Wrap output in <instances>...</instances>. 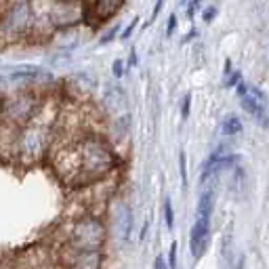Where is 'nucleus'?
<instances>
[{
	"label": "nucleus",
	"instance_id": "14",
	"mask_svg": "<svg viewBox=\"0 0 269 269\" xmlns=\"http://www.w3.org/2000/svg\"><path fill=\"white\" fill-rule=\"evenodd\" d=\"M164 223H166L168 229H173V225H175V211H173L170 198H166V202H164Z\"/></svg>",
	"mask_w": 269,
	"mask_h": 269
},
{
	"label": "nucleus",
	"instance_id": "22",
	"mask_svg": "<svg viewBox=\"0 0 269 269\" xmlns=\"http://www.w3.org/2000/svg\"><path fill=\"white\" fill-rule=\"evenodd\" d=\"M111 72H114V76H116V78H120L122 74H124V61H120V59H116L114 65H111Z\"/></svg>",
	"mask_w": 269,
	"mask_h": 269
},
{
	"label": "nucleus",
	"instance_id": "9",
	"mask_svg": "<svg viewBox=\"0 0 269 269\" xmlns=\"http://www.w3.org/2000/svg\"><path fill=\"white\" fill-rule=\"evenodd\" d=\"M211 242V219L206 216H196V223L189 234V250L193 259H202Z\"/></svg>",
	"mask_w": 269,
	"mask_h": 269
},
{
	"label": "nucleus",
	"instance_id": "1",
	"mask_svg": "<svg viewBox=\"0 0 269 269\" xmlns=\"http://www.w3.org/2000/svg\"><path fill=\"white\" fill-rule=\"evenodd\" d=\"M118 154L103 134L86 133L72 139L53 154V170L67 188L80 189L97 185L114 175Z\"/></svg>",
	"mask_w": 269,
	"mask_h": 269
},
{
	"label": "nucleus",
	"instance_id": "16",
	"mask_svg": "<svg viewBox=\"0 0 269 269\" xmlns=\"http://www.w3.org/2000/svg\"><path fill=\"white\" fill-rule=\"evenodd\" d=\"M189 111H191V93H185L183 103H181V118L183 120H188L189 118Z\"/></svg>",
	"mask_w": 269,
	"mask_h": 269
},
{
	"label": "nucleus",
	"instance_id": "23",
	"mask_svg": "<svg viewBox=\"0 0 269 269\" xmlns=\"http://www.w3.org/2000/svg\"><path fill=\"white\" fill-rule=\"evenodd\" d=\"M175 29H177V15H170V17H168V24H166V34L173 36Z\"/></svg>",
	"mask_w": 269,
	"mask_h": 269
},
{
	"label": "nucleus",
	"instance_id": "15",
	"mask_svg": "<svg viewBox=\"0 0 269 269\" xmlns=\"http://www.w3.org/2000/svg\"><path fill=\"white\" fill-rule=\"evenodd\" d=\"M179 173H181V185L183 189L188 188V162H185V154H179Z\"/></svg>",
	"mask_w": 269,
	"mask_h": 269
},
{
	"label": "nucleus",
	"instance_id": "7",
	"mask_svg": "<svg viewBox=\"0 0 269 269\" xmlns=\"http://www.w3.org/2000/svg\"><path fill=\"white\" fill-rule=\"evenodd\" d=\"M238 99H240V106L244 108V111H248L250 116L259 118V120H265L267 118V97L259 91L257 86L248 84V82H240L236 86Z\"/></svg>",
	"mask_w": 269,
	"mask_h": 269
},
{
	"label": "nucleus",
	"instance_id": "6",
	"mask_svg": "<svg viewBox=\"0 0 269 269\" xmlns=\"http://www.w3.org/2000/svg\"><path fill=\"white\" fill-rule=\"evenodd\" d=\"M131 229H133V213L131 206L124 200H111L109 206V227L108 231L111 238L118 242H129L131 238Z\"/></svg>",
	"mask_w": 269,
	"mask_h": 269
},
{
	"label": "nucleus",
	"instance_id": "27",
	"mask_svg": "<svg viewBox=\"0 0 269 269\" xmlns=\"http://www.w3.org/2000/svg\"><path fill=\"white\" fill-rule=\"evenodd\" d=\"M0 124H2V116H0Z\"/></svg>",
	"mask_w": 269,
	"mask_h": 269
},
{
	"label": "nucleus",
	"instance_id": "11",
	"mask_svg": "<svg viewBox=\"0 0 269 269\" xmlns=\"http://www.w3.org/2000/svg\"><path fill=\"white\" fill-rule=\"evenodd\" d=\"M103 101H106V109H109L111 114H114V118H118V111L124 108V95H122L120 88H111V91H108L106 97H103Z\"/></svg>",
	"mask_w": 269,
	"mask_h": 269
},
{
	"label": "nucleus",
	"instance_id": "13",
	"mask_svg": "<svg viewBox=\"0 0 269 269\" xmlns=\"http://www.w3.org/2000/svg\"><path fill=\"white\" fill-rule=\"evenodd\" d=\"M242 131H244V124H242V120H240L238 116L229 114V116L223 118L221 133L225 134V137H236V134H242Z\"/></svg>",
	"mask_w": 269,
	"mask_h": 269
},
{
	"label": "nucleus",
	"instance_id": "18",
	"mask_svg": "<svg viewBox=\"0 0 269 269\" xmlns=\"http://www.w3.org/2000/svg\"><path fill=\"white\" fill-rule=\"evenodd\" d=\"M116 34H120V27H118V26L111 27L106 36H101V38H99V44H108V42H111V40L116 38Z\"/></svg>",
	"mask_w": 269,
	"mask_h": 269
},
{
	"label": "nucleus",
	"instance_id": "26",
	"mask_svg": "<svg viewBox=\"0 0 269 269\" xmlns=\"http://www.w3.org/2000/svg\"><path fill=\"white\" fill-rule=\"evenodd\" d=\"M137 63V53H134V49L131 51V59H129V65H134Z\"/></svg>",
	"mask_w": 269,
	"mask_h": 269
},
{
	"label": "nucleus",
	"instance_id": "20",
	"mask_svg": "<svg viewBox=\"0 0 269 269\" xmlns=\"http://www.w3.org/2000/svg\"><path fill=\"white\" fill-rule=\"evenodd\" d=\"M215 15H216V6H206V9L202 11V19H204L206 24H211L215 19Z\"/></svg>",
	"mask_w": 269,
	"mask_h": 269
},
{
	"label": "nucleus",
	"instance_id": "25",
	"mask_svg": "<svg viewBox=\"0 0 269 269\" xmlns=\"http://www.w3.org/2000/svg\"><path fill=\"white\" fill-rule=\"evenodd\" d=\"M162 4H164V0H158V2H156V6H154V13H152V21L158 17V13H160V9H162Z\"/></svg>",
	"mask_w": 269,
	"mask_h": 269
},
{
	"label": "nucleus",
	"instance_id": "5",
	"mask_svg": "<svg viewBox=\"0 0 269 269\" xmlns=\"http://www.w3.org/2000/svg\"><path fill=\"white\" fill-rule=\"evenodd\" d=\"M44 108V99L38 91L34 88H19L11 95L0 99V116H2V124L21 129L29 122H34L40 116Z\"/></svg>",
	"mask_w": 269,
	"mask_h": 269
},
{
	"label": "nucleus",
	"instance_id": "3",
	"mask_svg": "<svg viewBox=\"0 0 269 269\" xmlns=\"http://www.w3.org/2000/svg\"><path fill=\"white\" fill-rule=\"evenodd\" d=\"M51 145H53V129H51V124L34 120L15 131L13 156L19 162L36 164L51 154Z\"/></svg>",
	"mask_w": 269,
	"mask_h": 269
},
{
	"label": "nucleus",
	"instance_id": "4",
	"mask_svg": "<svg viewBox=\"0 0 269 269\" xmlns=\"http://www.w3.org/2000/svg\"><path fill=\"white\" fill-rule=\"evenodd\" d=\"M36 13L32 0H6L0 9V44H13L32 36Z\"/></svg>",
	"mask_w": 269,
	"mask_h": 269
},
{
	"label": "nucleus",
	"instance_id": "21",
	"mask_svg": "<svg viewBox=\"0 0 269 269\" xmlns=\"http://www.w3.org/2000/svg\"><path fill=\"white\" fill-rule=\"evenodd\" d=\"M200 9H202V0H189L188 2V15L189 17H193L196 11H200Z\"/></svg>",
	"mask_w": 269,
	"mask_h": 269
},
{
	"label": "nucleus",
	"instance_id": "10",
	"mask_svg": "<svg viewBox=\"0 0 269 269\" xmlns=\"http://www.w3.org/2000/svg\"><path fill=\"white\" fill-rule=\"evenodd\" d=\"M103 265V252H78L63 248V269H101Z\"/></svg>",
	"mask_w": 269,
	"mask_h": 269
},
{
	"label": "nucleus",
	"instance_id": "19",
	"mask_svg": "<svg viewBox=\"0 0 269 269\" xmlns=\"http://www.w3.org/2000/svg\"><path fill=\"white\" fill-rule=\"evenodd\" d=\"M168 267L177 269V242L170 244V252H168Z\"/></svg>",
	"mask_w": 269,
	"mask_h": 269
},
{
	"label": "nucleus",
	"instance_id": "12",
	"mask_svg": "<svg viewBox=\"0 0 269 269\" xmlns=\"http://www.w3.org/2000/svg\"><path fill=\"white\" fill-rule=\"evenodd\" d=\"M213 208H215V191H213L211 188H206L204 191L200 193V202H198V216H206V219H211Z\"/></svg>",
	"mask_w": 269,
	"mask_h": 269
},
{
	"label": "nucleus",
	"instance_id": "2",
	"mask_svg": "<svg viewBox=\"0 0 269 269\" xmlns=\"http://www.w3.org/2000/svg\"><path fill=\"white\" fill-rule=\"evenodd\" d=\"M109 231L106 221L95 215H84L67 223L63 236V248L78 252H103Z\"/></svg>",
	"mask_w": 269,
	"mask_h": 269
},
{
	"label": "nucleus",
	"instance_id": "24",
	"mask_svg": "<svg viewBox=\"0 0 269 269\" xmlns=\"http://www.w3.org/2000/svg\"><path fill=\"white\" fill-rule=\"evenodd\" d=\"M152 269H170V267H168L166 261H164V257L158 255V257H156V261H154V267Z\"/></svg>",
	"mask_w": 269,
	"mask_h": 269
},
{
	"label": "nucleus",
	"instance_id": "17",
	"mask_svg": "<svg viewBox=\"0 0 269 269\" xmlns=\"http://www.w3.org/2000/svg\"><path fill=\"white\" fill-rule=\"evenodd\" d=\"M137 24H139V17H134V19L131 21V24H129V26H126L124 29H122L120 38H122V40H129V38H131V34L134 32V27H137Z\"/></svg>",
	"mask_w": 269,
	"mask_h": 269
},
{
	"label": "nucleus",
	"instance_id": "8",
	"mask_svg": "<svg viewBox=\"0 0 269 269\" xmlns=\"http://www.w3.org/2000/svg\"><path fill=\"white\" fill-rule=\"evenodd\" d=\"M124 0H86V21L101 26L120 13Z\"/></svg>",
	"mask_w": 269,
	"mask_h": 269
}]
</instances>
